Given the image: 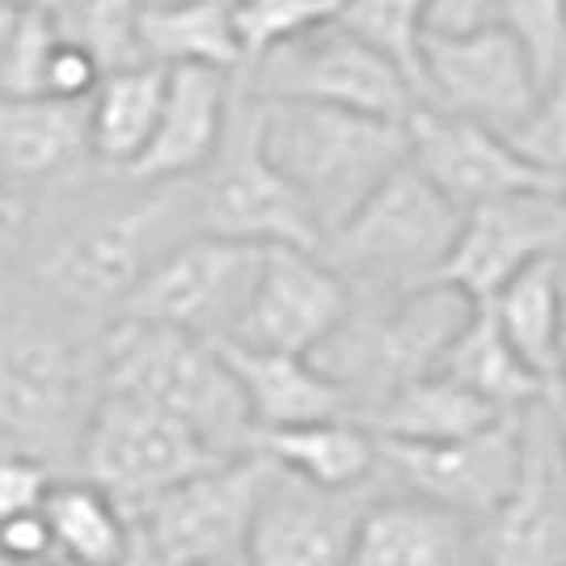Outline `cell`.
<instances>
[{
  "label": "cell",
  "mask_w": 566,
  "mask_h": 566,
  "mask_svg": "<svg viewBox=\"0 0 566 566\" xmlns=\"http://www.w3.org/2000/svg\"><path fill=\"white\" fill-rule=\"evenodd\" d=\"M60 212L30 245V287L55 305L102 317L118 313L153 262L195 229V182H132L106 174V187L76 178Z\"/></svg>",
  "instance_id": "6da1fadb"
},
{
  "label": "cell",
  "mask_w": 566,
  "mask_h": 566,
  "mask_svg": "<svg viewBox=\"0 0 566 566\" xmlns=\"http://www.w3.org/2000/svg\"><path fill=\"white\" fill-rule=\"evenodd\" d=\"M85 322L39 287L34 301L0 305V444L48 461L76 452L102 394V334Z\"/></svg>",
  "instance_id": "7a4b0ae2"
},
{
  "label": "cell",
  "mask_w": 566,
  "mask_h": 566,
  "mask_svg": "<svg viewBox=\"0 0 566 566\" xmlns=\"http://www.w3.org/2000/svg\"><path fill=\"white\" fill-rule=\"evenodd\" d=\"M259 132L262 153L301 195L322 237L334 233L410 157L401 118L317 102L259 97Z\"/></svg>",
  "instance_id": "3957f363"
},
{
  "label": "cell",
  "mask_w": 566,
  "mask_h": 566,
  "mask_svg": "<svg viewBox=\"0 0 566 566\" xmlns=\"http://www.w3.org/2000/svg\"><path fill=\"white\" fill-rule=\"evenodd\" d=\"M102 389L166 410L224 457L250 452L254 423L245 398L208 338L115 317L102 331Z\"/></svg>",
  "instance_id": "277c9868"
},
{
  "label": "cell",
  "mask_w": 566,
  "mask_h": 566,
  "mask_svg": "<svg viewBox=\"0 0 566 566\" xmlns=\"http://www.w3.org/2000/svg\"><path fill=\"white\" fill-rule=\"evenodd\" d=\"M461 216L449 195H440L406 157V166L322 237L317 254L352 283L355 296H398L440 280Z\"/></svg>",
  "instance_id": "5b68a950"
},
{
  "label": "cell",
  "mask_w": 566,
  "mask_h": 566,
  "mask_svg": "<svg viewBox=\"0 0 566 566\" xmlns=\"http://www.w3.org/2000/svg\"><path fill=\"white\" fill-rule=\"evenodd\" d=\"M190 182H195L199 233L233 237L250 245H301V250L322 245V229L313 224L301 195L287 187V178L262 153L259 97L245 90L241 72L220 148Z\"/></svg>",
  "instance_id": "8992f818"
},
{
  "label": "cell",
  "mask_w": 566,
  "mask_h": 566,
  "mask_svg": "<svg viewBox=\"0 0 566 566\" xmlns=\"http://www.w3.org/2000/svg\"><path fill=\"white\" fill-rule=\"evenodd\" d=\"M271 478L275 465L262 452H237L148 499L136 533L169 566H241Z\"/></svg>",
  "instance_id": "52a82bcc"
},
{
  "label": "cell",
  "mask_w": 566,
  "mask_h": 566,
  "mask_svg": "<svg viewBox=\"0 0 566 566\" xmlns=\"http://www.w3.org/2000/svg\"><path fill=\"white\" fill-rule=\"evenodd\" d=\"M229 461L224 452L203 444L174 415L136 401L127 394L102 389L76 440L81 478L97 482L136 516L148 499L178 486L190 473Z\"/></svg>",
  "instance_id": "ba28073f"
},
{
  "label": "cell",
  "mask_w": 566,
  "mask_h": 566,
  "mask_svg": "<svg viewBox=\"0 0 566 566\" xmlns=\"http://www.w3.org/2000/svg\"><path fill=\"white\" fill-rule=\"evenodd\" d=\"M241 81L254 97L317 102L401 123L419 106L410 76L338 22L317 25L301 39L266 51L250 69H241Z\"/></svg>",
  "instance_id": "9c48e42d"
},
{
  "label": "cell",
  "mask_w": 566,
  "mask_h": 566,
  "mask_svg": "<svg viewBox=\"0 0 566 566\" xmlns=\"http://www.w3.org/2000/svg\"><path fill=\"white\" fill-rule=\"evenodd\" d=\"M259 262L262 245L190 233L144 271L115 317L220 343L233 334L237 313L259 280Z\"/></svg>",
  "instance_id": "30bf717a"
},
{
  "label": "cell",
  "mask_w": 566,
  "mask_h": 566,
  "mask_svg": "<svg viewBox=\"0 0 566 566\" xmlns=\"http://www.w3.org/2000/svg\"><path fill=\"white\" fill-rule=\"evenodd\" d=\"M377 482H394L389 491L419 495L470 520H486L516 491L524 470V410L440 444H398V440H377Z\"/></svg>",
  "instance_id": "8fae6325"
},
{
  "label": "cell",
  "mask_w": 566,
  "mask_h": 566,
  "mask_svg": "<svg viewBox=\"0 0 566 566\" xmlns=\"http://www.w3.org/2000/svg\"><path fill=\"white\" fill-rule=\"evenodd\" d=\"M537 69L503 25L465 34H423L419 43V106L512 132L537 102Z\"/></svg>",
  "instance_id": "7c38bea8"
},
{
  "label": "cell",
  "mask_w": 566,
  "mask_h": 566,
  "mask_svg": "<svg viewBox=\"0 0 566 566\" xmlns=\"http://www.w3.org/2000/svg\"><path fill=\"white\" fill-rule=\"evenodd\" d=\"M537 262H566V190L558 187L512 190L465 208L440 280L482 305Z\"/></svg>",
  "instance_id": "4fadbf2b"
},
{
  "label": "cell",
  "mask_w": 566,
  "mask_h": 566,
  "mask_svg": "<svg viewBox=\"0 0 566 566\" xmlns=\"http://www.w3.org/2000/svg\"><path fill=\"white\" fill-rule=\"evenodd\" d=\"M352 283L317 250L262 245L259 280L233 322V343L313 355L347 317Z\"/></svg>",
  "instance_id": "5bb4252c"
},
{
  "label": "cell",
  "mask_w": 566,
  "mask_h": 566,
  "mask_svg": "<svg viewBox=\"0 0 566 566\" xmlns=\"http://www.w3.org/2000/svg\"><path fill=\"white\" fill-rule=\"evenodd\" d=\"M482 566H566V461L554 401L524 410V470L516 491L478 520Z\"/></svg>",
  "instance_id": "9a60e30c"
},
{
  "label": "cell",
  "mask_w": 566,
  "mask_h": 566,
  "mask_svg": "<svg viewBox=\"0 0 566 566\" xmlns=\"http://www.w3.org/2000/svg\"><path fill=\"white\" fill-rule=\"evenodd\" d=\"M406 136H410V166L440 195H449L461 212L512 190L554 187L520 157L503 132L486 123L415 106L406 118Z\"/></svg>",
  "instance_id": "2e32d148"
},
{
  "label": "cell",
  "mask_w": 566,
  "mask_h": 566,
  "mask_svg": "<svg viewBox=\"0 0 566 566\" xmlns=\"http://www.w3.org/2000/svg\"><path fill=\"white\" fill-rule=\"evenodd\" d=\"M373 491H326L275 470L241 566H352L355 524Z\"/></svg>",
  "instance_id": "e0dca14e"
},
{
  "label": "cell",
  "mask_w": 566,
  "mask_h": 566,
  "mask_svg": "<svg viewBox=\"0 0 566 566\" xmlns=\"http://www.w3.org/2000/svg\"><path fill=\"white\" fill-rule=\"evenodd\" d=\"M237 72L166 69V97L144 153L115 178L132 182H178L212 161L233 111Z\"/></svg>",
  "instance_id": "ac0fdd59"
},
{
  "label": "cell",
  "mask_w": 566,
  "mask_h": 566,
  "mask_svg": "<svg viewBox=\"0 0 566 566\" xmlns=\"http://www.w3.org/2000/svg\"><path fill=\"white\" fill-rule=\"evenodd\" d=\"M352 566H482L478 520L401 491H373L352 542Z\"/></svg>",
  "instance_id": "d6986e66"
},
{
  "label": "cell",
  "mask_w": 566,
  "mask_h": 566,
  "mask_svg": "<svg viewBox=\"0 0 566 566\" xmlns=\"http://www.w3.org/2000/svg\"><path fill=\"white\" fill-rule=\"evenodd\" d=\"M85 102L0 94V187L30 195L85 178Z\"/></svg>",
  "instance_id": "ffe728a7"
},
{
  "label": "cell",
  "mask_w": 566,
  "mask_h": 566,
  "mask_svg": "<svg viewBox=\"0 0 566 566\" xmlns=\"http://www.w3.org/2000/svg\"><path fill=\"white\" fill-rule=\"evenodd\" d=\"M216 347L224 355L229 373L237 377V389L245 398L254 431L352 415L347 394L313 364V355L266 352V347H245L233 338H220Z\"/></svg>",
  "instance_id": "44dd1931"
},
{
  "label": "cell",
  "mask_w": 566,
  "mask_h": 566,
  "mask_svg": "<svg viewBox=\"0 0 566 566\" xmlns=\"http://www.w3.org/2000/svg\"><path fill=\"white\" fill-rule=\"evenodd\" d=\"M250 449L262 452L287 478H301L308 486L326 491H364L377 486L380 444L373 427L355 415H331L308 423L254 431Z\"/></svg>",
  "instance_id": "7402d4cb"
},
{
  "label": "cell",
  "mask_w": 566,
  "mask_h": 566,
  "mask_svg": "<svg viewBox=\"0 0 566 566\" xmlns=\"http://www.w3.org/2000/svg\"><path fill=\"white\" fill-rule=\"evenodd\" d=\"M166 97V69L132 60L106 69L97 90L85 97V132H90V161L102 174H123L157 127Z\"/></svg>",
  "instance_id": "603a6c76"
},
{
  "label": "cell",
  "mask_w": 566,
  "mask_h": 566,
  "mask_svg": "<svg viewBox=\"0 0 566 566\" xmlns=\"http://www.w3.org/2000/svg\"><path fill=\"white\" fill-rule=\"evenodd\" d=\"M136 55L161 69L241 72L229 0H144L136 13Z\"/></svg>",
  "instance_id": "cb8c5ba5"
},
{
  "label": "cell",
  "mask_w": 566,
  "mask_h": 566,
  "mask_svg": "<svg viewBox=\"0 0 566 566\" xmlns=\"http://www.w3.org/2000/svg\"><path fill=\"white\" fill-rule=\"evenodd\" d=\"M503 415L516 410H499L486 398L470 394L465 385L449 380L444 373H423V377L401 380L398 389H389L385 398L364 415V423L373 427L377 440H398V444H440L491 427Z\"/></svg>",
  "instance_id": "d4e9b609"
},
{
  "label": "cell",
  "mask_w": 566,
  "mask_h": 566,
  "mask_svg": "<svg viewBox=\"0 0 566 566\" xmlns=\"http://www.w3.org/2000/svg\"><path fill=\"white\" fill-rule=\"evenodd\" d=\"M43 520L60 566H123L136 545V516L90 478H55Z\"/></svg>",
  "instance_id": "484cf974"
},
{
  "label": "cell",
  "mask_w": 566,
  "mask_h": 566,
  "mask_svg": "<svg viewBox=\"0 0 566 566\" xmlns=\"http://www.w3.org/2000/svg\"><path fill=\"white\" fill-rule=\"evenodd\" d=\"M436 373H444L449 380L465 385L470 394L486 398L499 410H528L537 401L549 398L545 380L516 355V347L503 338L495 313L486 305H478L470 313V322L461 326V334L449 343V352L440 355Z\"/></svg>",
  "instance_id": "4316f807"
},
{
  "label": "cell",
  "mask_w": 566,
  "mask_h": 566,
  "mask_svg": "<svg viewBox=\"0 0 566 566\" xmlns=\"http://www.w3.org/2000/svg\"><path fill=\"white\" fill-rule=\"evenodd\" d=\"M563 287L566 262H537L520 271L512 283H503L482 305L495 313L503 338L516 355L545 380L554 398V368H558V331H563Z\"/></svg>",
  "instance_id": "83f0119b"
},
{
  "label": "cell",
  "mask_w": 566,
  "mask_h": 566,
  "mask_svg": "<svg viewBox=\"0 0 566 566\" xmlns=\"http://www.w3.org/2000/svg\"><path fill=\"white\" fill-rule=\"evenodd\" d=\"M427 0H338L334 22L377 48L385 60H394L415 94H419V43H423Z\"/></svg>",
  "instance_id": "f1b7e54d"
},
{
  "label": "cell",
  "mask_w": 566,
  "mask_h": 566,
  "mask_svg": "<svg viewBox=\"0 0 566 566\" xmlns=\"http://www.w3.org/2000/svg\"><path fill=\"white\" fill-rule=\"evenodd\" d=\"M229 9H233L241 69H250L266 51L334 22L338 0H229Z\"/></svg>",
  "instance_id": "f546056e"
},
{
  "label": "cell",
  "mask_w": 566,
  "mask_h": 566,
  "mask_svg": "<svg viewBox=\"0 0 566 566\" xmlns=\"http://www.w3.org/2000/svg\"><path fill=\"white\" fill-rule=\"evenodd\" d=\"M144 0H64L60 25L64 34L85 43L102 60V69H118L140 60L136 55V13Z\"/></svg>",
  "instance_id": "4dcf8cb0"
},
{
  "label": "cell",
  "mask_w": 566,
  "mask_h": 566,
  "mask_svg": "<svg viewBox=\"0 0 566 566\" xmlns=\"http://www.w3.org/2000/svg\"><path fill=\"white\" fill-rule=\"evenodd\" d=\"M507 140L542 178L566 190V69L537 90V102L507 132Z\"/></svg>",
  "instance_id": "1f68e13d"
},
{
  "label": "cell",
  "mask_w": 566,
  "mask_h": 566,
  "mask_svg": "<svg viewBox=\"0 0 566 566\" xmlns=\"http://www.w3.org/2000/svg\"><path fill=\"white\" fill-rule=\"evenodd\" d=\"M64 39V25L43 9H18L9 43L0 51V94L43 97V76L55 43Z\"/></svg>",
  "instance_id": "d6a6232c"
},
{
  "label": "cell",
  "mask_w": 566,
  "mask_h": 566,
  "mask_svg": "<svg viewBox=\"0 0 566 566\" xmlns=\"http://www.w3.org/2000/svg\"><path fill=\"white\" fill-rule=\"evenodd\" d=\"M495 22L524 48L542 85L566 69V0H499Z\"/></svg>",
  "instance_id": "836d02e7"
},
{
  "label": "cell",
  "mask_w": 566,
  "mask_h": 566,
  "mask_svg": "<svg viewBox=\"0 0 566 566\" xmlns=\"http://www.w3.org/2000/svg\"><path fill=\"white\" fill-rule=\"evenodd\" d=\"M51 486H55V470L48 457L0 444V520L43 512Z\"/></svg>",
  "instance_id": "e575fe53"
},
{
  "label": "cell",
  "mask_w": 566,
  "mask_h": 566,
  "mask_svg": "<svg viewBox=\"0 0 566 566\" xmlns=\"http://www.w3.org/2000/svg\"><path fill=\"white\" fill-rule=\"evenodd\" d=\"M102 60L85 43L76 39H60L48 60V76H43V97H60V102H85L102 81Z\"/></svg>",
  "instance_id": "d590c367"
},
{
  "label": "cell",
  "mask_w": 566,
  "mask_h": 566,
  "mask_svg": "<svg viewBox=\"0 0 566 566\" xmlns=\"http://www.w3.org/2000/svg\"><path fill=\"white\" fill-rule=\"evenodd\" d=\"M0 558H9V563H55L43 512L0 520Z\"/></svg>",
  "instance_id": "8d00e7d4"
},
{
  "label": "cell",
  "mask_w": 566,
  "mask_h": 566,
  "mask_svg": "<svg viewBox=\"0 0 566 566\" xmlns=\"http://www.w3.org/2000/svg\"><path fill=\"white\" fill-rule=\"evenodd\" d=\"M499 0H427L423 34H465L495 25Z\"/></svg>",
  "instance_id": "74e56055"
},
{
  "label": "cell",
  "mask_w": 566,
  "mask_h": 566,
  "mask_svg": "<svg viewBox=\"0 0 566 566\" xmlns=\"http://www.w3.org/2000/svg\"><path fill=\"white\" fill-rule=\"evenodd\" d=\"M25 224H30V199L18 195V190L0 187V275L22 254Z\"/></svg>",
  "instance_id": "f35d334b"
},
{
  "label": "cell",
  "mask_w": 566,
  "mask_h": 566,
  "mask_svg": "<svg viewBox=\"0 0 566 566\" xmlns=\"http://www.w3.org/2000/svg\"><path fill=\"white\" fill-rule=\"evenodd\" d=\"M554 406L566 410V287H563V331H558V368H554Z\"/></svg>",
  "instance_id": "ab89813d"
},
{
  "label": "cell",
  "mask_w": 566,
  "mask_h": 566,
  "mask_svg": "<svg viewBox=\"0 0 566 566\" xmlns=\"http://www.w3.org/2000/svg\"><path fill=\"white\" fill-rule=\"evenodd\" d=\"M123 566H169V563H161V558L140 542V533H136V545H132V554H127V563Z\"/></svg>",
  "instance_id": "60d3db41"
},
{
  "label": "cell",
  "mask_w": 566,
  "mask_h": 566,
  "mask_svg": "<svg viewBox=\"0 0 566 566\" xmlns=\"http://www.w3.org/2000/svg\"><path fill=\"white\" fill-rule=\"evenodd\" d=\"M13 18H18V4L0 0V51H4V43H9V30H13Z\"/></svg>",
  "instance_id": "b9f144b4"
},
{
  "label": "cell",
  "mask_w": 566,
  "mask_h": 566,
  "mask_svg": "<svg viewBox=\"0 0 566 566\" xmlns=\"http://www.w3.org/2000/svg\"><path fill=\"white\" fill-rule=\"evenodd\" d=\"M9 4H18V9H43V13H60V4H64V0H9Z\"/></svg>",
  "instance_id": "7bdbcfd3"
},
{
  "label": "cell",
  "mask_w": 566,
  "mask_h": 566,
  "mask_svg": "<svg viewBox=\"0 0 566 566\" xmlns=\"http://www.w3.org/2000/svg\"><path fill=\"white\" fill-rule=\"evenodd\" d=\"M554 431H558V449H563V461H566V410L563 406H554Z\"/></svg>",
  "instance_id": "ee69618b"
},
{
  "label": "cell",
  "mask_w": 566,
  "mask_h": 566,
  "mask_svg": "<svg viewBox=\"0 0 566 566\" xmlns=\"http://www.w3.org/2000/svg\"><path fill=\"white\" fill-rule=\"evenodd\" d=\"M0 566H60V563H9V558H0Z\"/></svg>",
  "instance_id": "f6af8a7d"
}]
</instances>
